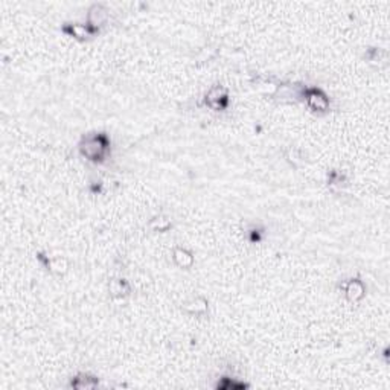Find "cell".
I'll list each match as a JSON object with an SVG mask.
<instances>
[{
    "mask_svg": "<svg viewBox=\"0 0 390 390\" xmlns=\"http://www.w3.org/2000/svg\"><path fill=\"white\" fill-rule=\"evenodd\" d=\"M308 104L314 109V110H323L328 105V99L318 92V90H311L308 92Z\"/></svg>",
    "mask_w": 390,
    "mask_h": 390,
    "instance_id": "cell-2",
    "label": "cell"
},
{
    "mask_svg": "<svg viewBox=\"0 0 390 390\" xmlns=\"http://www.w3.org/2000/svg\"><path fill=\"white\" fill-rule=\"evenodd\" d=\"M104 150H105L104 137H93V139L87 140V144L84 147V154H87L90 157H101Z\"/></svg>",
    "mask_w": 390,
    "mask_h": 390,
    "instance_id": "cell-1",
    "label": "cell"
}]
</instances>
